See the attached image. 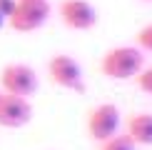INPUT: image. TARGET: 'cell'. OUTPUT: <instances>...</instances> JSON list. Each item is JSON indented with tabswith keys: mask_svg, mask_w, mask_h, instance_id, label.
<instances>
[{
	"mask_svg": "<svg viewBox=\"0 0 152 150\" xmlns=\"http://www.w3.org/2000/svg\"><path fill=\"white\" fill-rule=\"evenodd\" d=\"M145 68V53L137 45H115L100 58V70L110 80H135Z\"/></svg>",
	"mask_w": 152,
	"mask_h": 150,
	"instance_id": "obj_1",
	"label": "cell"
},
{
	"mask_svg": "<svg viewBox=\"0 0 152 150\" xmlns=\"http://www.w3.org/2000/svg\"><path fill=\"white\" fill-rule=\"evenodd\" d=\"M37 85V73L35 68L25 65V62H8L0 70V90L8 95H20V98H30L35 95Z\"/></svg>",
	"mask_w": 152,
	"mask_h": 150,
	"instance_id": "obj_2",
	"label": "cell"
},
{
	"mask_svg": "<svg viewBox=\"0 0 152 150\" xmlns=\"http://www.w3.org/2000/svg\"><path fill=\"white\" fill-rule=\"evenodd\" d=\"M50 18V3L42 0H18L12 15L8 18V25L15 33H35Z\"/></svg>",
	"mask_w": 152,
	"mask_h": 150,
	"instance_id": "obj_3",
	"label": "cell"
},
{
	"mask_svg": "<svg viewBox=\"0 0 152 150\" xmlns=\"http://www.w3.org/2000/svg\"><path fill=\"white\" fill-rule=\"evenodd\" d=\"M120 125H122V112L115 103H100L87 112V133L97 143H105L112 135H117Z\"/></svg>",
	"mask_w": 152,
	"mask_h": 150,
	"instance_id": "obj_4",
	"label": "cell"
},
{
	"mask_svg": "<svg viewBox=\"0 0 152 150\" xmlns=\"http://www.w3.org/2000/svg\"><path fill=\"white\" fill-rule=\"evenodd\" d=\"M48 75L58 88L62 90H72V93H82L85 90V75H82L80 62L72 58V55L58 53L53 55L48 62Z\"/></svg>",
	"mask_w": 152,
	"mask_h": 150,
	"instance_id": "obj_5",
	"label": "cell"
},
{
	"mask_svg": "<svg viewBox=\"0 0 152 150\" xmlns=\"http://www.w3.org/2000/svg\"><path fill=\"white\" fill-rule=\"evenodd\" d=\"M58 12L62 25L70 30H90L97 25V10L90 0H62Z\"/></svg>",
	"mask_w": 152,
	"mask_h": 150,
	"instance_id": "obj_6",
	"label": "cell"
},
{
	"mask_svg": "<svg viewBox=\"0 0 152 150\" xmlns=\"http://www.w3.org/2000/svg\"><path fill=\"white\" fill-rule=\"evenodd\" d=\"M33 118V105L28 98L0 93V128H23Z\"/></svg>",
	"mask_w": 152,
	"mask_h": 150,
	"instance_id": "obj_7",
	"label": "cell"
},
{
	"mask_svg": "<svg viewBox=\"0 0 152 150\" xmlns=\"http://www.w3.org/2000/svg\"><path fill=\"white\" fill-rule=\"evenodd\" d=\"M127 135L135 145H152V112H135L127 118Z\"/></svg>",
	"mask_w": 152,
	"mask_h": 150,
	"instance_id": "obj_8",
	"label": "cell"
},
{
	"mask_svg": "<svg viewBox=\"0 0 152 150\" xmlns=\"http://www.w3.org/2000/svg\"><path fill=\"white\" fill-rule=\"evenodd\" d=\"M100 150H135V143L130 140V135L125 133V135H112L110 140H105V143H100Z\"/></svg>",
	"mask_w": 152,
	"mask_h": 150,
	"instance_id": "obj_9",
	"label": "cell"
},
{
	"mask_svg": "<svg viewBox=\"0 0 152 150\" xmlns=\"http://www.w3.org/2000/svg\"><path fill=\"white\" fill-rule=\"evenodd\" d=\"M137 48L142 53H152V23L137 30Z\"/></svg>",
	"mask_w": 152,
	"mask_h": 150,
	"instance_id": "obj_10",
	"label": "cell"
},
{
	"mask_svg": "<svg viewBox=\"0 0 152 150\" xmlns=\"http://www.w3.org/2000/svg\"><path fill=\"white\" fill-rule=\"evenodd\" d=\"M135 83H137V88H140L142 93H147V95H152V68H142V70L137 73Z\"/></svg>",
	"mask_w": 152,
	"mask_h": 150,
	"instance_id": "obj_11",
	"label": "cell"
},
{
	"mask_svg": "<svg viewBox=\"0 0 152 150\" xmlns=\"http://www.w3.org/2000/svg\"><path fill=\"white\" fill-rule=\"evenodd\" d=\"M15 3L18 0H0V18H3L5 23H8V18L12 15V10H15Z\"/></svg>",
	"mask_w": 152,
	"mask_h": 150,
	"instance_id": "obj_12",
	"label": "cell"
},
{
	"mask_svg": "<svg viewBox=\"0 0 152 150\" xmlns=\"http://www.w3.org/2000/svg\"><path fill=\"white\" fill-rule=\"evenodd\" d=\"M140 3H152V0H140Z\"/></svg>",
	"mask_w": 152,
	"mask_h": 150,
	"instance_id": "obj_13",
	"label": "cell"
},
{
	"mask_svg": "<svg viewBox=\"0 0 152 150\" xmlns=\"http://www.w3.org/2000/svg\"><path fill=\"white\" fill-rule=\"evenodd\" d=\"M42 3H48V0H42Z\"/></svg>",
	"mask_w": 152,
	"mask_h": 150,
	"instance_id": "obj_14",
	"label": "cell"
},
{
	"mask_svg": "<svg viewBox=\"0 0 152 150\" xmlns=\"http://www.w3.org/2000/svg\"><path fill=\"white\" fill-rule=\"evenodd\" d=\"M0 93H3V90H0Z\"/></svg>",
	"mask_w": 152,
	"mask_h": 150,
	"instance_id": "obj_15",
	"label": "cell"
}]
</instances>
